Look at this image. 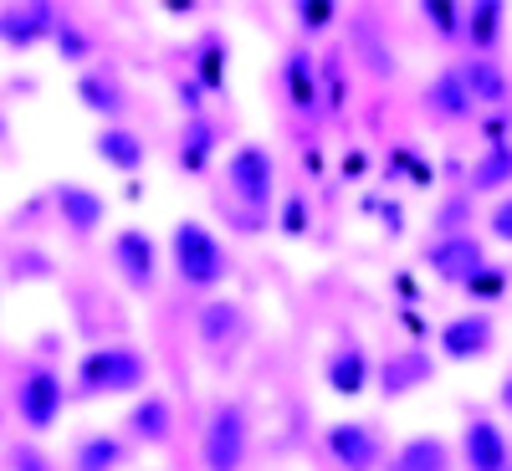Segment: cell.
Here are the masks:
<instances>
[{"mask_svg": "<svg viewBox=\"0 0 512 471\" xmlns=\"http://www.w3.org/2000/svg\"><path fill=\"white\" fill-rule=\"evenodd\" d=\"M169 267H175V277L195 292H216L226 287L231 277V251L226 241L210 231L205 221L195 216H180L175 226H169Z\"/></svg>", "mask_w": 512, "mask_h": 471, "instance_id": "6da1fadb", "label": "cell"}, {"mask_svg": "<svg viewBox=\"0 0 512 471\" xmlns=\"http://www.w3.org/2000/svg\"><path fill=\"white\" fill-rule=\"evenodd\" d=\"M149 390V354L134 344H103L88 349L77 364V395H144Z\"/></svg>", "mask_w": 512, "mask_h": 471, "instance_id": "7a4b0ae2", "label": "cell"}, {"mask_svg": "<svg viewBox=\"0 0 512 471\" xmlns=\"http://www.w3.org/2000/svg\"><path fill=\"white\" fill-rule=\"evenodd\" d=\"M226 200L241 210V216H262L277 200V159L267 144H236L226 159Z\"/></svg>", "mask_w": 512, "mask_h": 471, "instance_id": "3957f363", "label": "cell"}, {"mask_svg": "<svg viewBox=\"0 0 512 471\" xmlns=\"http://www.w3.org/2000/svg\"><path fill=\"white\" fill-rule=\"evenodd\" d=\"M251 456V415L236 400H221L216 410L205 415L200 431V461L205 471H241Z\"/></svg>", "mask_w": 512, "mask_h": 471, "instance_id": "277c9868", "label": "cell"}, {"mask_svg": "<svg viewBox=\"0 0 512 471\" xmlns=\"http://www.w3.org/2000/svg\"><path fill=\"white\" fill-rule=\"evenodd\" d=\"M436 349H441L446 364H477V359H487L497 349V318L487 308H466V313L446 318L441 333H436Z\"/></svg>", "mask_w": 512, "mask_h": 471, "instance_id": "5b68a950", "label": "cell"}, {"mask_svg": "<svg viewBox=\"0 0 512 471\" xmlns=\"http://www.w3.org/2000/svg\"><path fill=\"white\" fill-rule=\"evenodd\" d=\"M487 262H492V256H487V241H482L477 231L436 236L431 246H425V267H431V277L446 282V287H466Z\"/></svg>", "mask_w": 512, "mask_h": 471, "instance_id": "8992f818", "label": "cell"}, {"mask_svg": "<svg viewBox=\"0 0 512 471\" xmlns=\"http://www.w3.org/2000/svg\"><path fill=\"white\" fill-rule=\"evenodd\" d=\"M323 446L338 471H379L384 466V441L369 420H333L323 431Z\"/></svg>", "mask_w": 512, "mask_h": 471, "instance_id": "52a82bcc", "label": "cell"}, {"mask_svg": "<svg viewBox=\"0 0 512 471\" xmlns=\"http://www.w3.org/2000/svg\"><path fill=\"white\" fill-rule=\"evenodd\" d=\"M16 410H21V420L31 425V431H52V425L62 420V410H67V384H62V374H52V369H26L21 374V384H16Z\"/></svg>", "mask_w": 512, "mask_h": 471, "instance_id": "ba28073f", "label": "cell"}, {"mask_svg": "<svg viewBox=\"0 0 512 471\" xmlns=\"http://www.w3.org/2000/svg\"><path fill=\"white\" fill-rule=\"evenodd\" d=\"M461 461H466V471H507L512 466V441H507V431L492 415H482V410L466 415V425H461Z\"/></svg>", "mask_w": 512, "mask_h": 471, "instance_id": "9c48e42d", "label": "cell"}, {"mask_svg": "<svg viewBox=\"0 0 512 471\" xmlns=\"http://www.w3.org/2000/svg\"><path fill=\"white\" fill-rule=\"evenodd\" d=\"M113 267H118V277L134 287V292H154V282H159V241L149 236V231H139V226H128V231H118L113 236Z\"/></svg>", "mask_w": 512, "mask_h": 471, "instance_id": "30bf717a", "label": "cell"}, {"mask_svg": "<svg viewBox=\"0 0 512 471\" xmlns=\"http://www.w3.org/2000/svg\"><path fill=\"white\" fill-rule=\"evenodd\" d=\"M374 374H379V395H384V400H405V395L425 390V384L436 379V354L420 349V344H410V349H395Z\"/></svg>", "mask_w": 512, "mask_h": 471, "instance_id": "8fae6325", "label": "cell"}, {"mask_svg": "<svg viewBox=\"0 0 512 471\" xmlns=\"http://www.w3.org/2000/svg\"><path fill=\"white\" fill-rule=\"evenodd\" d=\"M420 103H425V118H431V123H446V128H456V123H472V118L482 113V108L472 103V93H466V82H461L456 62H451V67H441L431 82H425Z\"/></svg>", "mask_w": 512, "mask_h": 471, "instance_id": "7c38bea8", "label": "cell"}, {"mask_svg": "<svg viewBox=\"0 0 512 471\" xmlns=\"http://www.w3.org/2000/svg\"><path fill=\"white\" fill-rule=\"evenodd\" d=\"M323 384H328L338 400H359V395H369V384H374V359H369V349H359V344H338V349L323 359Z\"/></svg>", "mask_w": 512, "mask_h": 471, "instance_id": "4fadbf2b", "label": "cell"}, {"mask_svg": "<svg viewBox=\"0 0 512 471\" xmlns=\"http://www.w3.org/2000/svg\"><path fill=\"white\" fill-rule=\"evenodd\" d=\"M62 26V11L57 6H6L0 11V41L16 52L36 47V41H52Z\"/></svg>", "mask_w": 512, "mask_h": 471, "instance_id": "5bb4252c", "label": "cell"}, {"mask_svg": "<svg viewBox=\"0 0 512 471\" xmlns=\"http://www.w3.org/2000/svg\"><path fill=\"white\" fill-rule=\"evenodd\" d=\"M456 72H461V82H466V93H472L477 108H512L507 103L512 98V77H507V67L497 57H472L466 52L456 62Z\"/></svg>", "mask_w": 512, "mask_h": 471, "instance_id": "9a60e30c", "label": "cell"}, {"mask_svg": "<svg viewBox=\"0 0 512 471\" xmlns=\"http://www.w3.org/2000/svg\"><path fill=\"white\" fill-rule=\"evenodd\" d=\"M123 431H128V441H139V446H169V436H175V405H169L159 390H144L134 400V410H128Z\"/></svg>", "mask_w": 512, "mask_h": 471, "instance_id": "2e32d148", "label": "cell"}, {"mask_svg": "<svg viewBox=\"0 0 512 471\" xmlns=\"http://www.w3.org/2000/svg\"><path fill=\"white\" fill-rule=\"evenodd\" d=\"M507 36V6L502 0H472L461 6V41L472 57H497V41Z\"/></svg>", "mask_w": 512, "mask_h": 471, "instance_id": "e0dca14e", "label": "cell"}, {"mask_svg": "<svg viewBox=\"0 0 512 471\" xmlns=\"http://www.w3.org/2000/svg\"><path fill=\"white\" fill-rule=\"evenodd\" d=\"M57 216H62V226L72 231V236H93L103 221H108V200L98 195V190H88V185H77V180H67V185H57Z\"/></svg>", "mask_w": 512, "mask_h": 471, "instance_id": "ac0fdd59", "label": "cell"}, {"mask_svg": "<svg viewBox=\"0 0 512 471\" xmlns=\"http://www.w3.org/2000/svg\"><path fill=\"white\" fill-rule=\"evenodd\" d=\"M93 154H98L108 169H118V175H139V169L149 164L144 134H134V128H123V123H103V128H98Z\"/></svg>", "mask_w": 512, "mask_h": 471, "instance_id": "d6986e66", "label": "cell"}, {"mask_svg": "<svg viewBox=\"0 0 512 471\" xmlns=\"http://www.w3.org/2000/svg\"><path fill=\"white\" fill-rule=\"evenodd\" d=\"M195 333H200L205 349H231L246 333V308L236 303V297H210V303L195 313Z\"/></svg>", "mask_w": 512, "mask_h": 471, "instance_id": "ffe728a7", "label": "cell"}, {"mask_svg": "<svg viewBox=\"0 0 512 471\" xmlns=\"http://www.w3.org/2000/svg\"><path fill=\"white\" fill-rule=\"evenodd\" d=\"M282 88H287V103L297 113H318L323 108V88H318V57L308 47H292L282 57Z\"/></svg>", "mask_w": 512, "mask_h": 471, "instance_id": "44dd1931", "label": "cell"}, {"mask_svg": "<svg viewBox=\"0 0 512 471\" xmlns=\"http://www.w3.org/2000/svg\"><path fill=\"white\" fill-rule=\"evenodd\" d=\"M221 154V123L216 118H185L180 128V144H175V164L185 169V175H205L210 159Z\"/></svg>", "mask_w": 512, "mask_h": 471, "instance_id": "7402d4cb", "label": "cell"}, {"mask_svg": "<svg viewBox=\"0 0 512 471\" xmlns=\"http://www.w3.org/2000/svg\"><path fill=\"white\" fill-rule=\"evenodd\" d=\"M190 77L205 93H226L231 88V41L221 31H205L200 47L190 52Z\"/></svg>", "mask_w": 512, "mask_h": 471, "instance_id": "603a6c76", "label": "cell"}, {"mask_svg": "<svg viewBox=\"0 0 512 471\" xmlns=\"http://www.w3.org/2000/svg\"><path fill=\"white\" fill-rule=\"evenodd\" d=\"M512 190V139L487 144L466 169V195H507Z\"/></svg>", "mask_w": 512, "mask_h": 471, "instance_id": "cb8c5ba5", "label": "cell"}, {"mask_svg": "<svg viewBox=\"0 0 512 471\" xmlns=\"http://www.w3.org/2000/svg\"><path fill=\"white\" fill-rule=\"evenodd\" d=\"M128 466V441L113 431H93L82 436L72 451V471H123Z\"/></svg>", "mask_w": 512, "mask_h": 471, "instance_id": "d4e9b609", "label": "cell"}, {"mask_svg": "<svg viewBox=\"0 0 512 471\" xmlns=\"http://www.w3.org/2000/svg\"><path fill=\"white\" fill-rule=\"evenodd\" d=\"M77 98L88 113H103V118H118L128 108V93H123V82L108 72V67H93V72H82L77 77Z\"/></svg>", "mask_w": 512, "mask_h": 471, "instance_id": "484cf974", "label": "cell"}, {"mask_svg": "<svg viewBox=\"0 0 512 471\" xmlns=\"http://www.w3.org/2000/svg\"><path fill=\"white\" fill-rule=\"evenodd\" d=\"M390 471H451V446L441 436H410L390 456Z\"/></svg>", "mask_w": 512, "mask_h": 471, "instance_id": "4316f807", "label": "cell"}, {"mask_svg": "<svg viewBox=\"0 0 512 471\" xmlns=\"http://www.w3.org/2000/svg\"><path fill=\"white\" fill-rule=\"evenodd\" d=\"M318 88H323V108L328 113H344V103H349V52H328L323 62H318Z\"/></svg>", "mask_w": 512, "mask_h": 471, "instance_id": "83f0119b", "label": "cell"}, {"mask_svg": "<svg viewBox=\"0 0 512 471\" xmlns=\"http://www.w3.org/2000/svg\"><path fill=\"white\" fill-rule=\"evenodd\" d=\"M354 52L369 62L374 77H395V52L379 41V26L374 21H354Z\"/></svg>", "mask_w": 512, "mask_h": 471, "instance_id": "f1b7e54d", "label": "cell"}, {"mask_svg": "<svg viewBox=\"0 0 512 471\" xmlns=\"http://www.w3.org/2000/svg\"><path fill=\"white\" fill-rule=\"evenodd\" d=\"M277 226H282V236H292V241L308 236V226H313V200H308V190H292V195L282 200Z\"/></svg>", "mask_w": 512, "mask_h": 471, "instance_id": "f546056e", "label": "cell"}, {"mask_svg": "<svg viewBox=\"0 0 512 471\" xmlns=\"http://www.w3.org/2000/svg\"><path fill=\"white\" fill-rule=\"evenodd\" d=\"M431 226H436V236H461L466 226H472V195H451V200H441V210L431 216Z\"/></svg>", "mask_w": 512, "mask_h": 471, "instance_id": "4dcf8cb0", "label": "cell"}, {"mask_svg": "<svg viewBox=\"0 0 512 471\" xmlns=\"http://www.w3.org/2000/svg\"><path fill=\"white\" fill-rule=\"evenodd\" d=\"M420 16H425V26H431L441 41H461V6H456V0H425Z\"/></svg>", "mask_w": 512, "mask_h": 471, "instance_id": "1f68e13d", "label": "cell"}, {"mask_svg": "<svg viewBox=\"0 0 512 471\" xmlns=\"http://www.w3.org/2000/svg\"><path fill=\"white\" fill-rule=\"evenodd\" d=\"M292 16H297V31H303V36H323L338 21V6H333V0H297Z\"/></svg>", "mask_w": 512, "mask_h": 471, "instance_id": "d6a6232c", "label": "cell"}, {"mask_svg": "<svg viewBox=\"0 0 512 471\" xmlns=\"http://www.w3.org/2000/svg\"><path fill=\"white\" fill-rule=\"evenodd\" d=\"M502 292H507V267H497V262H487L472 282H466V297H472V303H497Z\"/></svg>", "mask_w": 512, "mask_h": 471, "instance_id": "836d02e7", "label": "cell"}, {"mask_svg": "<svg viewBox=\"0 0 512 471\" xmlns=\"http://www.w3.org/2000/svg\"><path fill=\"white\" fill-rule=\"evenodd\" d=\"M57 52H62V62H88L93 57V41H88V31H77V21H67L62 16V26H57Z\"/></svg>", "mask_w": 512, "mask_h": 471, "instance_id": "e575fe53", "label": "cell"}, {"mask_svg": "<svg viewBox=\"0 0 512 471\" xmlns=\"http://www.w3.org/2000/svg\"><path fill=\"white\" fill-rule=\"evenodd\" d=\"M487 236L502 241V246H512V190L497 195V205L487 210Z\"/></svg>", "mask_w": 512, "mask_h": 471, "instance_id": "d590c367", "label": "cell"}, {"mask_svg": "<svg viewBox=\"0 0 512 471\" xmlns=\"http://www.w3.org/2000/svg\"><path fill=\"white\" fill-rule=\"evenodd\" d=\"M175 98H180V108H185V118H200L205 113V88H200V82L185 72L180 82H175Z\"/></svg>", "mask_w": 512, "mask_h": 471, "instance_id": "8d00e7d4", "label": "cell"}, {"mask_svg": "<svg viewBox=\"0 0 512 471\" xmlns=\"http://www.w3.org/2000/svg\"><path fill=\"white\" fill-rule=\"evenodd\" d=\"M11 466H16V471H57V461H52L47 451H36V446H16V451H11Z\"/></svg>", "mask_w": 512, "mask_h": 471, "instance_id": "74e56055", "label": "cell"}, {"mask_svg": "<svg viewBox=\"0 0 512 471\" xmlns=\"http://www.w3.org/2000/svg\"><path fill=\"white\" fill-rule=\"evenodd\" d=\"M379 221H384V231H390V236H400V231H405V210H400V205H384Z\"/></svg>", "mask_w": 512, "mask_h": 471, "instance_id": "f35d334b", "label": "cell"}, {"mask_svg": "<svg viewBox=\"0 0 512 471\" xmlns=\"http://www.w3.org/2000/svg\"><path fill=\"white\" fill-rule=\"evenodd\" d=\"M497 410H507V415H512V374L502 379V390H497Z\"/></svg>", "mask_w": 512, "mask_h": 471, "instance_id": "ab89813d", "label": "cell"}, {"mask_svg": "<svg viewBox=\"0 0 512 471\" xmlns=\"http://www.w3.org/2000/svg\"><path fill=\"white\" fill-rule=\"evenodd\" d=\"M0 139H6V118H0Z\"/></svg>", "mask_w": 512, "mask_h": 471, "instance_id": "60d3db41", "label": "cell"}, {"mask_svg": "<svg viewBox=\"0 0 512 471\" xmlns=\"http://www.w3.org/2000/svg\"><path fill=\"white\" fill-rule=\"evenodd\" d=\"M507 471H512V466H507Z\"/></svg>", "mask_w": 512, "mask_h": 471, "instance_id": "b9f144b4", "label": "cell"}]
</instances>
